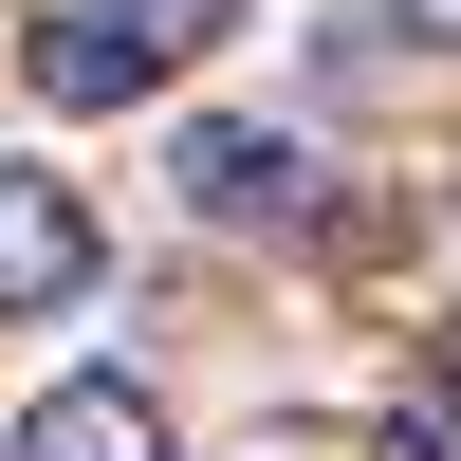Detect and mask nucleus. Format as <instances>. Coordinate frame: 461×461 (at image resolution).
Listing matches in <instances>:
<instances>
[{"mask_svg":"<svg viewBox=\"0 0 461 461\" xmlns=\"http://www.w3.org/2000/svg\"><path fill=\"white\" fill-rule=\"evenodd\" d=\"M74 295H93V203L0 148V314H74Z\"/></svg>","mask_w":461,"mask_h":461,"instance_id":"f257e3e1","label":"nucleus"},{"mask_svg":"<svg viewBox=\"0 0 461 461\" xmlns=\"http://www.w3.org/2000/svg\"><path fill=\"white\" fill-rule=\"evenodd\" d=\"M167 185H185L203 221H295V185H314V167H295V130H258V111H203V130L167 148Z\"/></svg>","mask_w":461,"mask_h":461,"instance_id":"f03ea898","label":"nucleus"},{"mask_svg":"<svg viewBox=\"0 0 461 461\" xmlns=\"http://www.w3.org/2000/svg\"><path fill=\"white\" fill-rule=\"evenodd\" d=\"M19 74H37L56 111H130L167 56H148V37H111V19H37V37H19Z\"/></svg>","mask_w":461,"mask_h":461,"instance_id":"20e7f679","label":"nucleus"},{"mask_svg":"<svg viewBox=\"0 0 461 461\" xmlns=\"http://www.w3.org/2000/svg\"><path fill=\"white\" fill-rule=\"evenodd\" d=\"M0 461H167V406H148L130 369H74V388H37L19 425H0Z\"/></svg>","mask_w":461,"mask_h":461,"instance_id":"7ed1b4c3","label":"nucleus"},{"mask_svg":"<svg viewBox=\"0 0 461 461\" xmlns=\"http://www.w3.org/2000/svg\"><path fill=\"white\" fill-rule=\"evenodd\" d=\"M93 19H111V37H148V56H203L240 0H93Z\"/></svg>","mask_w":461,"mask_h":461,"instance_id":"39448f33","label":"nucleus"}]
</instances>
